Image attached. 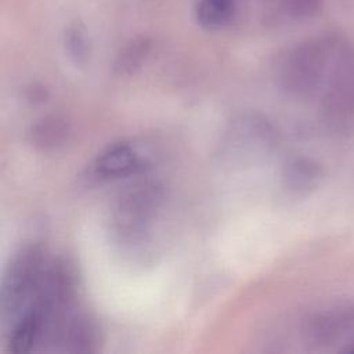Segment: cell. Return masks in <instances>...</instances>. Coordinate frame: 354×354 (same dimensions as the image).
<instances>
[{"instance_id": "1", "label": "cell", "mask_w": 354, "mask_h": 354, "mask_svg": "<svg viewBox=\"0 0 354 354\" xmlns=\"http://www.w3.org/2000/svg\"><path fill=\"white\" fill-rule=\"evenodd\" d=\"M340 36L337 32H326L286 48L275 64L279 90L296 100L321 93Z\"/></svg>"}, {"instance_id": "2", "label": "cell", "mask_w": 354, "mask_h": 354, "mask_svg": "<svg viewBox=\"0 0 354 354\" xmlns=\"http://www.w3.org/2000/svg\"><path fill=\"white\" fill-rule=\"evenodd\" d=\"M163 203L162 185L149 178L136 180L115 198L111 209V228L123 243H137L149 232Z\"/></svg>"}, {"instance_id": "3", "label": "cell", "mask_w": 354, "mask_h": 354, "mask_svg": "<svg viewBox=\"0 0 354 354\" xmlns=\"http://www.w3.org/2000/svg\"><path fill=\"white\" fill-rule=\"evenodd\" d=\"M321 115L335 131L354 122V43L343 35L321 90Z\"/></svg>"}, {"instance_id": "4", "label": "cell", "mask_w": 354, "mask_h": 354, "mask_svg": "<svg viewBox=\"0 0 354 354\" xmlns=\"http://www.w3.org/2000/svg\"><path fill=\"white\" fill-rule=\"evenodd\" d=\"M278 134L270 120L260 113H242L232 119L225 129L220 153L232 165L248 166L259 163L274 152Z\"/></svg>"}, {"instance_id": "5", "label": "cell", "mask_w": 354, "mask_h": 354, "mask_svg": "<svg viewBox=\"0 0 354 354\" xmlns=\"http://www.w3.org/2000/svg\"><path fill=\"white\" fill-rule=\"evenodd\" d=\"M44 249L39 243H26L12 256L1 283V318L7 321L21 314L32 300L47 266Z\"/></svg>"}, {"instance_id": "6", "label": "cell", "mask_w": 354, "mask_h": 354, "mask_svg": "<svg viewBox=\"0 0 354 354\" xmlns=\"http://www.w3.org/2000/svg\"><path fill=\"white\" fill-rule=\"evenodd\" d=\"M304 343L314 348L342 344L340 351L354 336V301L337 303L310 314L301 325Z\"/></svg>"}, {"instance_id": "7", "label": "cell", "mask_w": 354, "mask_h": 354, "mask_svg": "<svg viewBox=\"0 0 354 354\" xmlns=\"http://www.w3.org/2000/svg\"><path fill=\"white\" fill-rule=\"evenodd\" d=\"M55 351L90 353L100 344V329L86 314H66L47 337Z\"/></svg>"}, {"instance_id": "8", "label": "cell", "mask_w": 354, "mask_h": 354, "mask_svg": "<svg viewBox=\"0 0 354 354\" xmlns=\"http://www.w3.org/2000/svg\"><path fill=\"white\" fill-rule=\"evenodd\" d=\"M252 4L268 25H290L317 17L324 0H242L243 10Z\"/></svg>"}, {"instance_id": "9", "label": "cell", "mask_w": 354, "mask_h": 354, "mask_svg": "<svg viewBox=\"0 0 354 354\" xmlns=\"http://www.w3.org/2000/svg\"><path fill=\"white\" fill-rule=\"evenodd\" d=\"M145 162L134 145L116 142L106 147L93 163V174L100 180H116L136 176L145 169Z\"/></svg>"}, {"instance_id": "10", "label": "cell", "mask_w": 354, "mask_h": 354, "mask_svg": "<svg viewBox=\"0 0 354 354\" xmlns=\"http://www.w3.org/2000/svg\"><path fill=\"white\" fill-rule=\"evenodd\" d=\"M322 165L310 156H295L282 169V184L293 195H307L317 189L324 178Z\"/></svg>"}, {"instance_id": "11", "label": "cell", "mask_w": 354, "mask_h": 354, "mask_svg": "<svg viewBox=\"0 0 354 354\" xmlns=\"http://www.w3.org/2000/svg\"><path fill=\"white\" fill-rule=\"evenodd\" d=\"M72 134L71 123L62 115H47L30 124L28 142L40 151H55L64 147Z\"/></svg>"}, {"instance_id": "12", "label": "cell", "mask_w": 354, "mask_h": 354, "mask_svg": "<svg viewBox=\"0 0 354 354\" xmlns=\"http://www.w3.org/2000/svg\"><path fill=\"white\" fill-rule=\"evenodd\" d=\"M194 18L206 30H220L232 25L242 14V0H195Z\"/></svg>"}, {"instance_id": "13", "label": "cell", "mask_w": 354, "mask_h": 354, "mask_svg": "<svg viewBox=\"0 0 354 354\" xmlns=\"http://www.w3.org/2000/svg\"><path fill=\"white\" fill-rule=\"evenodd\" d=\"M151 51V40L148 37H136L130 40L118 54L113 71L118 75H131L141 68Z\"/></svg>"}, {"instance_id": "14", "label": "cell", "mask_w": 354, "mask_h": 354, "mask_svg": "<svg viewBox=\"0 0 354 354\" xmlns=\"http://www.w3.org/2000/svg\"><path fill=\"white\" fill-rule=\"evenodd\" d=\"M65 50L68 55L76 62V64H84L90 54V44L87 40L86 30L75 24L68 28L65 33Z\"/></svg>"}, {"instance_id": "15", "label": "cell", "mask_w": 354, "mask_h": 354, "mask_svg": "<svg viewBox=\"0 0 354 354\" xmlns=\"http://www.w3.org/2000/svg\"><path fill=\"white\" fill-rule=\"evenodd\" d=\"M48 97L47 88L41 84H30L26 90V98L32 102H43Z\"/></svg>"}]
</instances>
